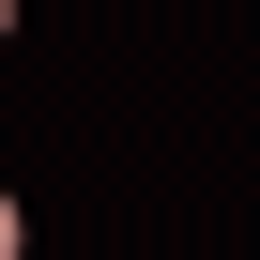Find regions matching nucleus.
Instances as JSON below:
<instances>
[{"label":"nucleus","mask_w":260,"mask_h":260,"mask_svg":"<svg viewBox=\"0 0 260 260\" xmlns=\"http://www.w3.org/2000/svg\"><path fill=\"white\" fill-rule=\"evenodd\" d=\"M0 260H16V199H0Z\"/></svg>","instance_id":"nucleus-1"},{"label":"nucleus","mask_w":260,"mask_h":260,"mask_svg":"<svg viewBox=\"0 0 260 260\" xmlns=\"http://www.w3.org/2000/svg\"><path fill=\"white\" fill-rule=\"evenodd\" d=\"M0 31H16V0H0Z\"/></svg>","instance_id":"nucleus-2"}]
</instances>
